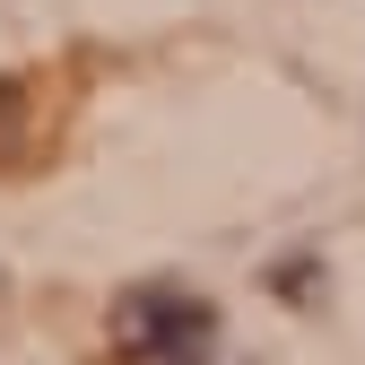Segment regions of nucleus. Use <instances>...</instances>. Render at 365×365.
I'll use <instances>...</instances> for the list:
<instances>
[{
	"mask_svg": "<svg viewBox=\"0 0 365 365\" xmlns=\"http://www.w3.org/2000/svg\"><path fill=\"white\" fill-rule=\"evenodd\" d=\"M113 356L122 365H217V304L174 279L122 287L113 296Z\"/></svg>",
	"mask_w": 365,
	"mask_h": 365,
	"instance_id": "obj_1",
	"label": "nucleus"
},
{
	"mask_svg": "<svg viewBox=\"0 0 365 365\" xmlns=\"http://www.w3.org/2000/svg\"><path fill=\"white\" fill-rule=\"evenodd\" d=\"M269 287L296 296V304H304V296H322V252H287L279 269H269Z\"/></svg>",
	"mask_w": 365,
	"mask_h": 365,
	"instance_id": "obj_2",
	"label": "nucleus"
}]
</instances>
